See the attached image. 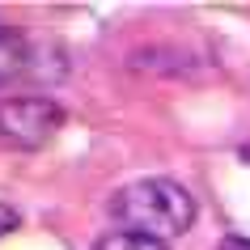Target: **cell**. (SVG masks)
<instances>
[{"mask_svg":"<svg viewBox=\"0 0 250 250\" xmlns=\"http://www.w3.org/2000/svg\"><path fill=\"white\" fill-rule=\"evenodd\" d=\"M106 212L119 229L157 237V242H174L195 225V199L174 178H140V183L119 187Z\"/></svg>","mask_w":250,"mask_h":250,"instance_id":"1","label":"cell"},{"mask_svg":"<svg viewBox=\"0 0 250 250\" xmlns=\"http://www.w3.org/2000/svg\"><path fill=\"white\" fill-rule=\"evenodd\" d=\"M64 127V110L51 98H9L0 102V148H13V153H39L55 140V132Z\"/></svg>","mask_w":250,"mask_h":250,"instance_id":"2","label":"cell"},{"mask_svg":"<svg viewBox=\"0 0 250 250\" xmlns=\"http://www.w3.org/2000/svg\"><path fill=\"white\" fill-rule=\"evenodd\" d=\"M42 51H51V47L42 42ZM42 51L39 42L26 39V30L0 26V81H51Z\"/></svg>","mask_w":250,"mask_h":250,"instance_id":"3","label":"cell"},{"mask_svg":"<svg viewBox=\"0 0 250 250\" xmlns=\"http://www.w3.org/2000/svg\"><path fill=\"white\" fill-rule=\"evenodd\" d=\"M93 250H170L166 242L157 237H145V233H127V229H110V233L98 237Z\"/></svg>","mask_w":250,"mask_h":250,"instance_id":"4","label":"cell"},{"mask_svg":"<svg viewBox=\"0 0 250 250\" xmlns=\"http://www.w3.org/2000/svg\"><path fill=\"white\" fill-rule=\"evenodd\" d=\"M17 225H21V216H17L9 204H0V237H4V233H13Z\"/></svg>","mask_w":250,"mask_h":250,"instance_id":"5","label":"cell"},{"mask_svg":"<svg viewBox=\"0 0 250 250\" xmlns=\"http://www.w3.org/2000/svg\"><path fill=\"white\" fill-rule=\"evenodd\" d=\"M221 250H250V237H242V233H229L221 242Z\"/></svg>","mask_w":250,"mask_h":250,"instance_id":"6","label":"cell"}]
</instances>
